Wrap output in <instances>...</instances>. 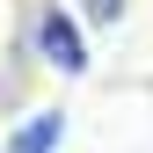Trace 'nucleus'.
Segmentation results:
<instances>
[{
    "label": "nucleus",
    "instance_id": "nucleus-1",
    "mask_svg": "<svg viewBox=\"0 0 153 153\" xmlns=\"http://www.w3.org/2000/svg\"><path fill=\"white\" fill-rule=\"evenodd\" d=\"M29 51H36L51 73H66V80H80V73L95 66L88 29H80V15H73L66 0H36V7H29Z\"/></svg>",
    "mask_w": 153,
    "mask_h": 153
},
{
    "label": "nucleus",
    "instance_id": "nucleus-2",
    "mask_svg": "<svg viewBox=\"0 0 153 153\" xmlns=\"http://www.w3.org/2000/svg\"><path fill=\"white\" fill-rule=\"evenodd\" d=\"M59 146H66V109L44 102V109H29V117L7 131V146H0V153H59Z\"/></svg>",
    "mask_w": 153,
    "mask_h": 153
},
{
    "label": "nucleus",
    "instance_id": "nucleus-3",
    "mask_svg": "<svg viewBox=\"0 0 153 153\" xmlns=\"http://www.w3.org/2000/svg\"><path fill=\"white\" fill-rule=\"evenodd\" d=\"M73 15H80V29H117L131 15V0H73Z\"/></svg>",
    "mask_w": 153,
    "mask_h": 153
}]
</instances>
